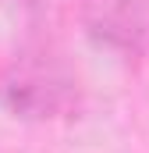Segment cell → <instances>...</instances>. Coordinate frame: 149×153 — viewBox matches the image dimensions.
I'll use <instances>...</instances> for the list:
<instances>
[{
  "instance_id": "obj_3",
  "label": "cell",
  "mask_w": 149,
  "mask_h": 153,
  "mask_svg": "<svg viewBox=\"0 0 149 153\" xmlns=\"http://www.w3.org/2000/svg\"><path fill=\"white\" fill-rule=\"evenodd\" d=\"M21 4H25V7H36V4H43V0H21Z\"/></svg>"
},
{
  "instance_id": "obj_1",
  "label": "cell",
  "mask_w": 149,
  "mask_h": 153,
  "mask_svg": "<svg viewBox=\"0 0 149 153\" xmlns=\"http://www.w3.org/2000/svg\"><path fill=\"white\" fill-rule=\"evenodd\" d=\"M82 103V78L53 43H25L0 71V107L14 121H60Z\"/></svg>"
},
{
  "instance_id": "obj_2",
  "label": "cell",
  "mask_w": 149,
  "mask_h": 153,
  "mask_svg": "<svg viewBox=\"0 0 149 153\" xmlns=\"http://www.w3.org/2000/svg\"><path fill=\"white\" fill-rule=\"evenodd\" d=\"M78 22L96 50L124 61L149 53V0H82Z\"/></svg>"
}]
</instances>
